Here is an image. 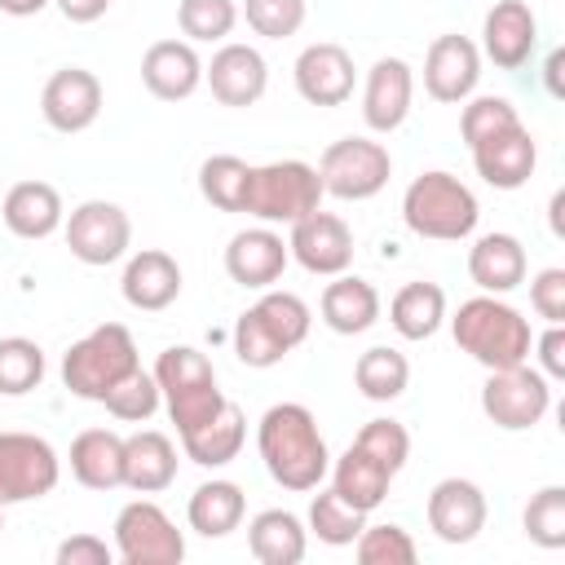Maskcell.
Segmentation results:
<instances>
[{
	"label": "cell",
	"mask_w": 565,
	"mask_h": 565,
	"mask_svg": "<svg viewBox=\"0 0 565 565\" xmlns=\"http://www.w3.org/2000/svg\"><path fill=\"white\" fill-rule=\"evenodd\" d=\"M256 450L265 472L282 486V490H318L327 468H331V450L318 433V419L309 406L300 402H278L260 415L256 424Z\"/></svg>",
	"instance_id": "6da1fadb"
},
{
	"label": "cell",
	"mask_w": 565,
	"mask_h": 565,
	"mask_svg": "<svg viewBox=\"0 0 565 565\" xmlns=\"http://www.w3.org/2000/svg\"><path fill=\"white\" fill-rule=\"evenodd\" d=\"M450 331H455V344L481 362L486 371H503V366H516V362H530V322L521 309H512L503 296H472L459 305V313L450 318Z\"/></svg>",
	"instance_id": "7a4b0ae2"
},
{
	"label": "cell",
	"mask_w": 565,
	"mask_h": 565,
	"mask_svg": "<svg viewBox=\"0 0 565 565\" xmlns=\"http://www.w3.org/2000/svg\"><path fill=\"white\" fill-rule=\"evenodd\" d=\"M309 322H313V313L296 291L265 287V296L252 309H243L234 322V353L243 366H256V371L278 366L309 335Z\"/></svg>",
	"instance_id": "3957f363"
},
{
	"label": "cell",
	"mask_w": 565,
	"mask_h": 565,
	"mask_svg": "<svg viewBox=\"0 0 565 565\" xmlns=\"http://www.w3.org/2000/svg\"><path fill=\"white\" fill-rule=\"evenodd\" d=\"M154 384H159V397L177 424V433H190L199 424H207L230 397L221 393L216 384V366L207 353H199L194 344H172L159 353L154 362Z\"/></svg>",
	"instance_id": "277c9868"
},
{
	"label": "cell",
	"mask_w": 565,
	"mask_h": 565,
	"mask_svg": "<svg viewBox=\"0 0 565 565\" xmlns=\"http://www.w3.org/2000/svg\"><path fill=\"white\" fill-rule=\"evenodd\" d=\"M477 216H481L477 194L450 172H424L402 194V221L419 238L459 243L477 230Z\"/></svg>",
	"instance_id": "5b68a950"
},
{
	"label": "cell",
	"mask_w": 565,
	"mask_h": 565,
	"mask_svg": "<svg viewBox=\"0 0 565 565\" xmlns=\"http://www.w3.org/2000/svg\"><path fill=\"white\" fill-rule=\"evenodd\" d=\"M137 366L141 358H137L132 331L124 322H102L62 353V384L84 402H102Z\"/></svg>",
	"instance_id": "8992f818"
},
{
	"label": "cell",
	"mask_w": 565,
	"mask_h": 565,
	"mask_svg": "<svg viewBox=\"0 0 565 565\" xmlns=\"http://www.w3.org/2000/svg\"><path fill=\"white\" fill-rule=\"evenodd\" d=\"M313 207H322V181L318 168H309L305 159H278L252 168L243 212L256 216L260 225H296Z\"/></svg>",
	"instance_id": "52a82bcc"
},
{
	"label": "cell",
	"mask_w": 565,
	"mask_h": 565,
	"mask_svg": "<svg viewBox=\"0 0 565 565\" xmlns=\"http://www.w3.org/2000/svg\"><path fill=\"white\" fill-rule=\"evenodd\" d=\"M393 177V159L388 146L371 141V137H340L322 150L318 159V181L322 194H335L344 203H362L375 199Z\"/></svg>",
	"instance_id": "ba28073f"
},
{
	"label": "cell",
	"mask_w": 565,
	"mask_h": 565,
	"mask_svg": "<svg viewBox=\"0 0 565 565\" xmlns=\"http://www.w3.org/2000/svg\"><path fill=\"white\" fill-rule=\"evenodd\" d=\"M552 406V380L539 371V366H503V371H490L486 384H481V411L494 428L503 433H525L534 428Z\"/></svg>",
	"instance_id": "9c48e42d"
},
{
	"label": "cell",
	"mask_w": 565,
	"mask_h": 565,
	"mask_svg": "<svg viewBox=\"0 0 565 565\" xmlns=\"http://www.w3.org/2000/svg\"><path fill=\"white\" fill-rule=\"evenodd\" d=\"M115 556L124 565H181L185 534L154 499H132L115 516Z\"/></svg>",
	"instance_id": "30bf717a"
},
{
	"label": "cell",
	"mask_w": 565,
	"mask_h": 565,
	"mask_svg": "<svg viewBox=\"0 0 565 565\" xmlns=\"http://www.w3.org/2000/svg\"><path fill=\"white\" fill-rule=\"evenodd\" d=\"M62 459L35 433H0V503H31L57 490Z\"/></svg>",
	"instance_id": "8fae6325"
},
{
	"label": "cell",
	"mask_w": 565,
	"mask_h": 565,
	"mask_svg": "<svg viewBox=\"0 0 565 565\" xmlns=\"http://www.w3.org/2000/svg\"><path fill=\"white\" fill-rule=\"evenodd\" d=\"M132 243V221L119 203L88 199L66 221V247L79 265H115Z\"/></svg>",
	"instance_id": "7c38bea8"
},
{
	"label": "cell",
	"mask_w": 565,
	"mask_h": 565,
	"mask_svg": "<svg viewBox=\"0 0 565 565\" xmlns=\"http://www.w3.org/2000/svg\"><path fill=\"white\" fill-rule=\"evenodd\" d=\"M287 252H291V260H296L300 269H309V274H318V278H335V274H344L349 260H353V230H349L344 216L313 207L309 216H300V221L291 225Z\"/></svg>",
	"instance_id": "4fadbf2b"
},
{
	"label": "cell",
	"mask_w": 565,
	"mask_h": 565,
	"mask_svg": "<svg viewBox=\"0 0 565 565\" xmlns=\"http://www.w3.org/2000/svg\"><path fill=\"white\" fill-rule=\"evenodd\" d=\"M481 79V49L468 35H437L424 53V93L433 102L459 106L477 93Z\"/></svg>",
	"instance_id": "5bb4252c"
},
{
	"label": "cell",
	"mask_w": 565,
	"mask_h": 565,
	"mask_svg": "<svg viewBox=\"0 0 565 565\" xmlns=\"http://www.w3.org/2000/svg\"><path fill=\"white\" fill-rule=\"evenodd\" d=\"M291 75H296V93L309 106H344L353 97V84H358L349 49L331 44V40H318V44L300 49Z\"/></svg>",
	"instance_id": "9a60e30c"
},
{
	"label": "cell",
	"mask_w": 565,
	"mask_h": 565,
	"mask_svg": "<svg viewBox=\"0 0 565 565\" xmlns=\"http://www.w3.org/2000/svg\"><path fill=\"white\" fill-rule=\"evenodd\" d=\"M40 110L44 124L57 132H84L97 124L102 115V79L84 66H62L49 75L44 93H40Z\"/></svg>",
	"instance_id": "2e32d148"
},
{
	"label": "cell",
	"mask_w": 565,
	"mask_h": 565,
	"mask_svg": "<svg viewBox=\"0 0 565 565\" xmlns=\"http://www.w3.org/2000/svg\"><path fill=\"white\" fill-rule=\"evenodd\" d=\"M203 79L221 106L243 110V106H256L265 97L269 66H265L260 49H252V44H221L212 53V62L203 66Z\"/></svg>",
	"instance_id": "e0dca14e"
},
{
	"label": "cell",
	"mask_w": 565,
	"mask_h": 565,
	"mask_svg": "<svg viewBox=\"0 0 565 565\" xmlns=\"http://www.w3.org/2000/svg\"><path fill=\"white\" fill-rule=\"evenodd\" d=\"M428 530L441 543H472L486 530V494L468 477H441L428 494Z\"/></svg>",
	"instance_id": "ac0fdd59"
},
{
	"label": "cell",
	"mask_w": 565,
	"mask_h": 565,
	"mask_svg": "<svg viewBox=\"0 0 565 565\" xmlns=\"http://www.w3.org/2000/svg\"><path fill=\"white\" fill-rule=\"evenodd\" d=\"M539 44V18L525 0H499L481 22V53L499 71H521Z\"/></svg>",
	"instance_id": "d6986e66"
},
{
	"label": "cell",
	"mask_w": 565,
	"mask_h": 565,
	"mask_svg": "<svg viewBox=\"0 0 565 565\" xmlns=\"http://www.w3.org/2000/svg\"><path fill=\"white\" fill-rule=\"evenodd\" d=\"M411 97H415V75L402 57H380L366 71L362 84V119L371 132H393L406 124L411 115Z\"/></svg>",
	"instance_id": "ffe728a7"
},
{
	"label": "cell",
	"mask_w": 565,
	"mask_h": 565,
	"mask_svg": "<svg viewBox=\"0 0 565 565\" xmlns=\"http://www.w3.org/2000/svg\"><path fill=\"white\" fill-rule=\"evenodd\" d=\"M291 252L282 243V234H274L269 225H256V230H238L225 247V274L238 282V287H252V291H265L282 278Z\"/></svg>",
	"instance_id": "44dd1931"
},
{
	"label": "cell",
	"mask_w": 565,
	"mask_h": 565,
	"mask_svg": "<svg viewBox=\"0 0 565 565\" xmlns=\"http://www.w3.org/2000/svg\"><path fill=\"white\" fill-rule=\"evenodd\" d=\"M534 163H539V146H534L525 124H516V128L472 146V168L494 190H521L534 177Z\"/></svg>",
	"instance_id": "7402d4cb"
},
{
	"label": "cell",
	"mask_w": 565,
	"mask_h": 565,
	"mask_svg": "<svg viewBox=\"0 0 565 565\" xmlns=\"http://www.w3.org/2000/svg\"><path fill=\"white\" fill-rule=\"evenodd\" d=\"M141 84L159 102H185L203 84V62L190 40H154L141 57Z\"/></svg>",
	"instance_id": "603a6c76"
},
{
	"label": "cell",
	"mask_w": 565,
	"mask_h": 565,
	"mask_svg": "<svg viewBox=\"0 0 565 565\" xmlns=\"http://www.w3.org/2000/svg\"><path fill=\"white\" fill-rule=\"evenodd\" d=\"M119 291H124V300L132 309L159 313V309H168L181 296V265L168 252H159V247H141L137 256H128Z\"/></svg>",
	"instance_id": "cb8c5ba5"
},
{
	"label": "cell",
	"mask_w": 565,
	"mask_h": 565,
	"mask_svg": "<svg viewBox=\"0 0 565 565\" xmlns=\"http://www.w3.org/2000/svg\"><path fill=\"white\" fill-rule=\"evenodd\" d=\"M525 247L516 234L490 230L468 247V278L486 291V296H508L525 282Z\"/></svg>",
	"instance_id": "d4e9b609"
},
{
	"label": "cell",
	"mask_w": 565,
	"mask_h": 565,
	"mask_svg": "<svg viewBox=\"0 0 565 565\" xmlns=\"http://www.w3.org/2000/svg\"><path fill=\"white\" fill-rule=\"evenodd\" d=\"M177 481V446L159 428H137L124 437V486L137 494H159Z\"/></svg>",
	"instance_id": "484cf974"
},
{
	"label": "cell",
	"mask_w": 565,
	"mask_h": 565,
	"mask_svg": "<svg viewBox=\"0 0 565 565\" xmlns=\"http://www.w3.org/2000/svg\"><path fill=\"white\" fill-rule=\"evenodd\" d=\"M62 212H66V207H62V194H57L49 181H18V185L4 194V207H0L9 234L26 238V243L57 234V230H62Z\"/></svg>",
	"instance_id": "4316f807"
},
{
	"label": "cell",
	"mask_w": 565,
	"mask_h": 565,
	"mask_svg": "<svg viewBox=\"0 0 565 565\" xmlns=\"http://www.w3.org/2000/svg\"><path fill=\"white\" fill-rule=\"evenodd\" d=\"M318 313H322V322H327L335 335H362V331L375 327V318H380V291H375L366 278L335 274V278L322 287Z\"/></svg>",
	"instance_id": "83f0119b"
},
{
	"label": "cell",
	"mask_w": 565,
	"mask_h": 565,
	"mask_svg": "<svg viewBox=\"0 0 565 565\" xmlns=\"http://www.w3.org/2000/svg\"><path fill=\"white\" fill-rule=\"evenodd\" d=\"M71 477L84 490L124 486V437L110 433V428H84L71 441Z\"/></svg>",
	"instance_id": "f1b7e54d"
},
{
	"label": "cell",
	"mask_w": 565,
	"mask_h": 565,
	"mask_svg": "<svg viewBox=\"0 0 565 565\" xmlns=\"http://www.w3.org/2000/svg\"><path fill=\"white\" fill-rule=\"evenodd\" d=\"M243 441H247V419H243V411L234 402H225L207 424L181 433V450L199 468H225L230 459H238Z\"/></svg>",
	"instance_id": "f546056e"
},
{
	"label": "cell",
	"mask_w": 565,
	"mask_h": 565,
	"mask_svg": "<svg viewBox=\"0 0 565 565\" xmlns=\"http://www.w3.org/2000/svg\"><path fill=\"white\" fill-rule=\"evenodd\" d=\"M327 472H331V490H335L349 508H358V512H366V516L384 503L388 481H393V472H388L375 455H366L362 446H349Z\"/></svg>",
	"instance_id": "4dcf8cb0"
},
{
	"label": "cell",
	"mask_w": 565,
	"mask_h": 565,
	"mask_svg": "<svg viewBox=\"0 0 565 565\" xmlns=\"http://www.w3.org/2000/svg\"><path fill=\"white\" fill-rule=\"evenodd\" d=\"M247 547L260 565H300L309 547V530L287 508H265L247 525Z\"/></svg>",
	"instance_id": "1f68e13d"
},
{
	"label": "cell",
	"mask_w": 565,
	"mask_h": 565,
	"mask_svg": "<svg viewBox=\"0 0 565 565\" xmlns=\"http://www.w3.org/2000/svg\"><path fill=\"white\" fill-rule=\"evenodd\" d=\"M243 512H247V499H243V486L238 481H225V477H212L203 481L190 503H185V521L194 534L203 539H225L230 530L243 525Z\"/></svg>",
	"instance_id": "d6a6232c"
},
{
	"label": "cell",
	"mask_w": 565,
	"mask_h": 565,
	"mask_svg": "<svg viewBox=\"0 0 565 565\" xmlns=\"http://www.w3.org/2000/svg\"><path fill=\"white\" fill-rule=\"evenodd\" d=\"M388 322L402 340H428L446 322V291L437 282H402L388 300Z\"/></svg>",
	"instance_id": "836d02e7"
},
{
	"label": "cell",
	"mask_w": 565,
	"mask_h": 565,
	"mask_svg": "<svg viewBox=\"0 0 565 565\" xmlns=\"http://www.w3.org/2000/svg\"><path fill=\"white\" fill-rule=\"evenodd\" d=\"M353 384H358V393H362L366 402H393V397H402L406 384H411V362H406V353H397V349H388V344H375V349H366V353L358 358Z\"/></svg>",
	"instance_id": "e575fe53"
},
{
	"label": "cell",
	"mask_w": 565,
	"mask_h": 565,
	"mask_svg": "<svg viewBox=\"0 0 565 565\" xmlns=\"http://www.w3.org/2000/svg\"><path fill=\"white\" fill-rule=\"evenodd\" d=\"M247 177H252V163H243L238 154H212V159H203V168H199V194H203L216 212H243Z\"/></svg>",
	"instance_id": "d590c367"
},
{
	"label": "cell",
	"mask_w": 565,
	"mask_h": 565,
	"mask_svg": "<svg viewBox=\"0 0 565 565\" xmlns=\"http://www.w3.org/2000/svg\"><path fill=\"white\" fill-rule=\"evenodd\" d=\"M44 380V349L26 335L0 340V397H22Z\"/></svg>",
	"instance_id": "8d00e7d4"
},
{
	"label": "cell",
	"mask_w": 565,
	"mask_h": 565,
	"mask_svg": "<svg viewBox=\"0 0 565 565\" xmlns=\"http://www.w3.org/2000/svg\"><path fill=\"white\" fill-rule=\"evenodd\" d=\"M362 525H366V512L349 508L335 490H318V494H313V503H309V530H313L322 543L349 547V543L362 534Z\"/></svg>",
	"instance_id": "74e56055"
},
{
	"label": "cell",
	"mask_w": 565,
	"mask_h": 565,
	"mask_svg": "<svg viewBox=\"0 0 565 565\" xmlns=\"http://www.w3.org/2000/svg\"><path fill=\"white\" fill-rule=\"evenodd\" d=\"M238 22V4L234 0H181L177 4V26L190 44H212L225 40Z\"/></svg>",
	"instance_id": "f35d334b"
},
{
	"label": "cell",
	"mask_w": 565,
	"mask_h": 565,
	"mask_svg": "<svg viewBox=\"0 0 565 565\" xmlns=\"http://www.w3.org/2000/svg\"><path fill=\"white\" fill-rule=\"evenodd\" d=\"M516 124H521V115H516V106L508 97H494V93L490 97H468L463 115H459V137L472 150V146L490 141V137H499V132H508Z\"/></svg>",
	"instance_id": "ab89813d"
},
{
	"label": "cell",
	"mask_w": 565,
	"mask_h": 565,
	"mask_svg": "<svg viewBox=\"0 0 565 565\" xmlns=\"http://www.w3.org/2000/svg\"><path fill=\"white\" fill-rule=\"evenodd\" d=\"M521 525H525L530 543H539L547 552L565 547V486H543L539 494H530Z\"/></svg>",
	"instance_id": "60d3db41"
},
{
	"label": "cell",
	"mask_w": 565,
	"mask_h": 565,
	"mask_svg": "<svg viewBox=\"0 0 565 565\" xmlns=\"http://www.w3.org/2000/svg\"><path fill=\"white\" fill-rule=\"evenodd\" d=\"M159 384H154V375L150 371H132V375H124L106 397H102V406L115 415V419H124V424H146L154 411H159Z\"/></svg>",
	"instance_id": "b9f144b4"
},
{
	"label": "cell",
	"mask_w": 565,
	"mask_h": 565,
	"mask_svg": "<svg viewBox=\"0 0 565 565\" xmlns=\"http://www.w3.org/2000/svg\"><path fill=\"white\" fill-rule=\"evenodd\" d=\"M353 552L362 565H415V539L393 525V521H380V525H362V534L353 539Z\"/></svg>",
	"instance_id": "7bdbcfd3"
},
{
	"label": "cell",
	"mask_w": 565,
	"mask_h": 565,
	"mask_svg": "<svg viewBox=\"0 0 565 565\" xmlns=\"http://www.w3.org/2000/svg\"><path fill=\"white\" fill-rule=\"evenodd\" d=\"M243 18L265 40H287L305 26V0H243Z\"/></svg>",
	"instance_id": "ee69618b"
},
{
	"label": "cell",
	"mask_w": 565,
	"mask_h": 565,
	"mask_svg": "<svg viewBox=\"0 0 565 565\" xmlns=\"http://www.w3.org/2000/svg\"><path fill=\"white\" fill-rule=\"evenodd\" d=\"M353 446H362L366 455H375L393 477L402 472L406 455H411V433L397 424V419H366L362 433L353 437Z\"/></svg>",
	"instance_id": "f6af8a7d"
},
{
	"label": "cell",
	"mask_w": 565,
	"mask_h": 565,
	"mask_svg": "<svg viewBox=\"0 0 565 565\" xmlns=\"http://www.w3.org/2000/svg\"><path fill=\"white\" fill-rule=\"evenodd\" d=\"M530 305L547 322H565V269H539L530 282Z\"/></svg>",
	"instance_id": "bcb514c9"
},
{
	"label": "cell",
	"mask_w": 565,
	"mask_h": 565,
	"mask_svg": "<svg viewBox=\"0 0 565 565\" xmlns=\"http://www.w3.org/2000/svg\"><path fill=\"white\" fill-rule=\"evenodd\" d=\"M115 547H106V539L97 534H71L57 543V565H110Z\"/></svg>",
	"instance_id": "7dc6e473"
},
{
	"label": "cell",
	"mask_w": 565,
	"mask_h": 565,
	"mask_svg": "<svg viewBox=\"0 0 565 565\" xmlns=\"http://www.w3.org/2000/svg\"><path fill=\"white\" fill-rule=\"evenodd\" d=\"M534 349H539V371L547 380H565V327L547 322V331L534 340Z\"/></svg>",
	"instance_id": "c3c4849f"
},
{
	"label": "cell",
	"mask_w": 565,
	"mask_h": 565,
	"mask_svg": "<svg viewBox=\"0 0 565 565\" xmlns=\"http://www.w3.org/2000/svg\"><path fill=\"white\" fill-rule=\"evenodd\" d=\"M53 4L62 9L66 22H97L110 9V0H53Z\"/></svg>",
	"instance_id": "681fc988"
},
{
	"label": "cell",
	"mask_w": 565,
	"mask_h": 565,
	"mask_svg": "<svg viewBox=\"0 0 565 565\" xmlns=\"http://www.w3.org/2000/svg\"><path fill=\"white\" fill-rule=\"evenodd\" d=\"M561 71H565V53L556 49V53L547 57V93H552V97H565V84H561Z\"/></svg>",
	"instance_id": "f907efd6"
},
{
	"label": "cell",
	"mask_w": 565,
	"mask_h": 565,
	"mask_svg": "<svg viewBox=\"0 0 565 565\" xmlns=\"http://www.w3.org/2000/svg\"><path fill=\"white\" fill-rule=\"evenodd\" d=\"M49 0H0V13H9V18H31V13H40Z\"/></svg>",
	"instance_id": "816d5d0a"
},
{
	"label": "cell",
	"mask_w": 565,
	"mask_h": 565,
	"mask_svg": "<svg viewBox=\"0 0 565 565\" xmlns=\"http://www.w3.org/2000/svg\"><path fill=\"white\" fill-rule=\"evenodd\" d=\"M0 530H4V503H0Z\"/></svg>",
	"instance_id": "f5cc1de1"
}]
</instances>
